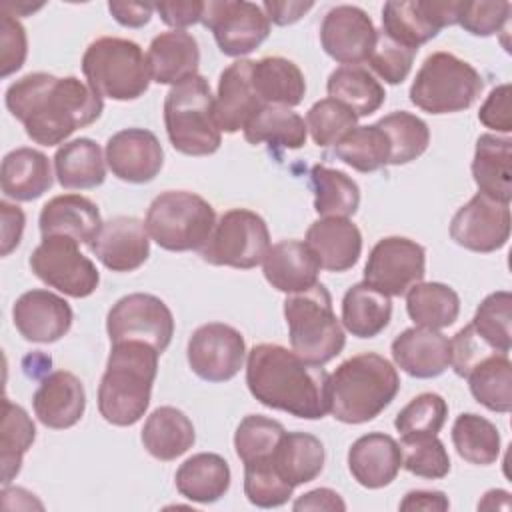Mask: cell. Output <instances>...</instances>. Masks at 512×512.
I'll return each instance as SVG.
<instances>
[{"label": "cell", "instance_id": "obj_1", "mask_svg": "<svg viewBox=\"0 0 512 512\" xmlns=\"http://www.w3.org/2000/svg\"><path fill=\"white\" fill-rule=\"evenodd\" d=\"M10 114L22 122L28 138L40 146L62 144L78 128L96 122L102 98L76 76L30 72L12 82L4 96Z\"/></svg>", "mask_w": 512, "mask_h": 512}, {"label": "cell", "instance_id": "obj_2", "mask_svg": "<svg viewBox=\"0 0 512 512\" xmlns=\"http://www.w3.org/2000/svg\"><path fill=\"white\" fill-rule=\"evenodd\" d=\"M246 386L266 408L304 420L328 414V372L280 344H256L246 358Z\"/></svg>", "mask_w": 512, "mask_h": 512}, {"label": "cell", "instance_id": "obj_3", "mask_svg": "<svg viewBox=\"0 0 512 512\" xmlns=\"http://www.w3.org/2000/svg\"><path fill=\"white\" fill-rule=\"evenodd\" d=\"M160 352L146 342L112 344L98 386V412L114 426L136 424L150 406Z\"/></svg>", "mask_w": 512, "mask_h": 512}, {"label": "cell", "instance_id": "obj_4", "mask_svg": "<svg viewBox=\"0 0 512 512\" xmlns=\"http://www.w3.org/2000/svg\"><path fill=\"white\" fill-rule=\"evenodd\" d=\"M400 376L392 362L376 352L344 360L328 374V412L344 424L374 420L398 394Z\"/></svg>", "mask_w": 512, "mask_h": 512}, {"label": "cell", "instance_id": "obj_5", "mask_svg": "<svg viewBox=\"0 0 512 512\" xmlns=\"http://www.w3.org/2000/svg\"><path fill=\"white\" fill-rule=\"evenodd\" d=\"M164 126L174 150L186 156H210L222 144L214 116V96L204 76L196 74L172 86L164 98Z\"/></svg>", "mask_w": 512, "mask_h": 512}, {"label": "cell", "instance_id": "obj_6", "mask_svg": "<svg viewBox=\"0 0 512 512\" xmlns=\"http://www.w3.org/2000/svg\"><path fill=\"white\" fill-rule=\"evenodd\" d=\"M284 318L292 350L312 364H328L346 346L344 326L332 310V296L320 282L306 292L288 294Z\"/></svg>", "mask_w": 512, "mask_h": 512}, {"label": "cell", "instance_id": "obj_7", "mask_svg": "<svg viewBox=\"0 0 512 512\" xmlns=\"http://www.w3.org/2000/svg\"><path fill=\"white\" fill-rule=\"evenodd\" d=\"M82 72L100 98L118 102L140 98L152 82L144 50L134 40L118 36L90 42L82 56Z\"/></svg>", "mask_w": 512, "mask_h": 512}, {"label": "cell", "instance_id": "obj_8", "mask_svg": "<svg viewBox=\"0 0 512 512\" xmlns=\"http://www.w3.org/2000/svg\"><path fill=\"white\" fill-rule=\"evenodd\" d=\"M144 226L148 236L168 252L202 250L216 226V212L194 192L166 190L150 202Z\"/></svg>", "mask_w": 512, "mask_h": 512}, {"label": "cell", "instance_id": "obj_9", "mask_svg": "<svg viewBox=\"0 0 512 512\" xmlns=\"http://www.w3.org/2000/svg\"><path fill=\"white\" fill-rule=\"evenodd\" d=\"M484 80L466 60L450 52H432L418 68L410 102L428 114H454L468 110L482 94Z\"/></svg>", "mask_w": 512, "mask_h": 512}, {"label": "cell", "instance_id": "obj_10", "mask_svg": "<svg viewBox=\"0 0 512 512\" xmlns=\"http://www.w3.org/2000/svg\"><path fill=\"white\" fill-rule=\"evenodd\" d=\"M268 250L270 232L264 218L248 208H232L218 218L200 256L212 266L250 270L262 264Z\"/></svg>", "mask_w": 512, "mask_h": 512}, {"label": "cell", "instance_id": "obj_11", "mask_svg": "<svg viewBox=\"0 0 512 512\" xmlns=\"http://www.w3.org/2000/svg\"><path fill=\"white\" fill-rule=\"evenodd\" d=\"M28 264L36 278L70 298H88L100 284L96 264L68 236H42Z\"/></svg>", "mask_w": 512, "mask_h": 512}, {"label": "cell", "instance_id": "obj_12", "mask_svg": "<svg viewBox=\"0 0 512 512\" xmlns=\"http://www.w3.org/2000/svg\"><path fill=\"white\" fill-rule=\"evenodd\" d=\"M106 332L110 344L138 340L162 354L174 336V316L158 296L134 292L122 296L110 308L106 316Z\"/></svg>", "mask_w": 512, "mask_h": 512}, {"label": "cell", "instance_id": "obj_13", "mask_svg": "<svg viewBox=\"0 0 512 512\" xmlns=\"http://www.w3.org/2000/svg\"><path fill=\"white\" fill-rule=\"evenodd\" d=\"M202 24L214 34L220 52L232 58L254 52L270 34L262 6L246 0L204 2Z\"/></svg>", "mask_w": 512, "mask_h": 512}, {"label": "cell", "instance_id": "obj_14", "mask_svg": "<svg viewBox=\"0 0 512 512\" xmlns=\"http://www.w3.org/2000/svg\"><path fill=\"white\" fill-rule=\"evenodd\" d=\"M426 274V250L416 240L386 236L378 240L364 266V282L386 296H404Z\"/></svg>", "mask_w": 512, "mask_h": 512}, {"label": "cell", "instance_id": "obj_15", "mask_svg": "<svg viewBox=\"0 0 512 512\" xmlns=\"http://www.w3.org/2000/svg\"><path fill=\"white\" fill-rule=\"evenodd\" d=\"M246 356L244 336L228 324L208 322L198 326L186 348L190 370L206 382L232 380Z\"/></svg>", "mask_w": 512, "mask_h": 512}, {"label": "cell", "instance_id": "obj_16", "mask_svg": "<svg viewBox=\"0 0 512 512\" xmlns=\"http://www.w3.org/2000/svg\"><path fill=\"white\" fill-rule=\"evenodd\" d=\"M460 0H392L382 8V32L418 52L446 26L456 24Z\"/></svg>", "mask_w": 512, "mask_h": 512}, {"label": "cell", "instance_id": "obj_17", "mask_svg": "<svg viewBox=\"0 0 512 512\" xmlns=\"http://www.w3.org/2000/svg\"><path fill=\"white\" fill-rule=\"evenodd\" d=\"M450 238L472 252L490 254L510 238V204L476 192L450 222Z\"/></svg>", "mask_w": 512, "mask_h": 512}, {"label": "cell", "instance_id": "obj_18", "mask_svg": "<svg viewBox=\"0 0 512 512\" xmlns=\"http://www.w3.org/2000/svg\"><path fill=\"white\" fill-rule=\"evenodd\" d=\"M376 34L378 30L372 18L352 4L330 8L320 24V44L324 52L344 66L366 62L376 44Z\"/></svg>", "mask_w": 512, "mask_h": 512}, {"label": "cell", "instance_id": "obj_19", "mask_svg": "<svg viewBox=\"0 0 512 512\" xmlns=\"http://www.w3.org/2000/svg\"><path fill=\"white\" fill-rule=\"evenodd\" d=\"M104 158L118 180L146 184L160 174L164 150L154 132L144 128H124L108 138Z\"/></svg>", "mask_w": 512, "mask_h": 512}, {"label": "cell", "instance_id": "obj_20", "mask_svg": "<svg viewBox=\"0 0 512 512\" xmlns=\"http://www.w3.org/2000/svg\"><path fill=\"white\" fill-rule=\"evenodd\" d=\"M12 320L24 340L52 344L68 334L74 314L62 296L34 288L18 296L12 306Z\"/></svg>", "mask_w": 512, "mask_h": 512}, {"label": "cell", "instance_id": "obj_21", "mask_svg": "<svg viewBox=\"0 0 512 512\" xmlns=\"http://www.w3.org/2000/svg\"><path fill=\"white\" fill-rule=\"evenodd\" d=\"M90 252L112 272H134L150 256V236L142 220L116 216L102 224Z\"/></svg>", "mask_w": 512, "mask_h": 512}, {"label": "cell", "instance_id": "obj_22", "mask_svg": "<svg viewBox=\"0 0 512 512\" xmlns=\"http://www.w3.org/2000/svg\"><path fill=\"white\" fill-rule=\"evenodd\" d=\"M32 408L46 428H72L80 422L86 410L84 384L68 370L50 372L40 380L32 396Z\"/></svg>", "mask_w": 512, "mask_h": 512}, {"label": "cell", "instance_id": "obj_23", "mask_svg": "<svg viewBox=\"0 0 512 512\" xmlns=\"http://www.w3.org/2000/svg\"><path fill=\"white\" fill-rule=\"evenodd\" d=\"M392 358L400 370L412 378H436L450 366V340L440 330L412 326L400 332L390 346Z\"/></svg>", "mask_w": 512, "mask_h": 512}, {"label": "cell", "instance_id": "obj_24", "mask_svg": "<svg viewBox=\"0 0 512 512\" xmlns=\"http://www.w3.org/2000/svg\"><path fill=\"white\" fill-rule=\"evenodd\" d=\"M254 60H236L222 70L214 96V116L220 132L244 130L248 120L264 106L252 88Z\"/></svg>", "mask_w": 512, "mask_h": 512}, {"label": "cell", "instance_id": "obj_25", "mask_svg": "<svg viewBox=\"0 0 512 512\" xmlns=\"http://www.w3.org/2000/svg\"><path fill=\"white\" fill-rule=\"evenodd\" d=\"M400 468L402 450L390 434H364L354 440L348 450V470L352 478L368 490H378L392 484Z\"/></svg>", "mask_w": 512, "mask_h": 512}, {"label": "cell", "instance_id": "obj_26", "mask_svg": "<svg viewBox=\"0 0 512 512\" xmlns=\"http://www.w3.org/2000/svg\"><path fill=\"white\" fill-rule=\"evenodd\" d=\"M262 272L278 292L298 294L318 284L320 264L306 242L282 240L270 246L262 260Z\"/></svg>", "mask_w": 512, "mask_h": 512}, {"label": "cell", "instance_id": "obj_27", "mask_svg": "<svg viewBox=\"0 0 512 512\" xmlns=\"http://www.w3.org/2000/svg\"><path fill=\"white\" fill-rule=\"evenodd\" d=\"M306 244L320 268L328 272L350 270L362 254V234L350 218H320L306 230Z\"/></svg>", "mask_w": 512, "mask_h": 512}, {"label": "cell", "instance_id": "obj_28", "mask_svg": "<svg viewBox=\"0 0 512 512\" xmlns=\"http://www.w3.org/2000/svg\"><path fill=\"white\" fill-rule=\"evenodd\" d=\"M42 236H68L78 244H88L102 228L98 206L82 194H62L48 200L40 210Z\"/></svg>", "mask_w": 512, "mask_h": 512}, {"label": "cell", "instance_id": "obj_29", "mask_svg": "<svg viewBox=\"0 0 512 512\" xmlns=\"http://www.w3.org/2000/svg\"><path fill=\"white\" fill-rule=\"evenodd\" d=\"M146 60L152 82L176 86L198 74L200 48L190 32L168 30L152 38Z\"/></svg>", "mask_w": 512, "mask_h": 512}, {"label": "cell", "instance_id": "obj_30", "mask_svg": "<svg viewBox=\"0 0 512 512\" xmlns=\"http://www.w3.org/2000/svg\"><path fill=\"white\" fill-rule=\"evenodd\" d=\"M472 178L478 192L510 204L512 198V140L498 134H482L476 140Z\"/></svg>", "mask_w": 512, "mask_h": 512}, {"label": "cell", "instance_id": "obj_31", "mask_svg": "<svg viewBox=\"0 0 512 512\" xmlns=\"http://www.w3.org/2000/svg\"><path fill=\"white\" fill-rule=\"evenodd\" d=\"M2 192L16 202H30L50 190L54 178L50 160L36 148H16L2 160L0 170Z\"/></svg>", "mask_w": 512, "mask_h": 512}, {"label": "cell", "instance_id": "obj_32", "mask_svg": "<svg viewBox=\"0 0 512 512\" xmlns=\"http://www.w3.org/2000/svg\"><path fill=\"white\" fill-rule=\"evenodd\" d=\"M252 88L264 106L294 108L306 94V80L292 60L266 56L252 64Z\"/></svg>", "mask_w": 512, "mask_h": 512}, {"label": "cell", "instance_id": "obj_33", "mask_svg": "<svg viewBox=\"0 0 512 512\" xmlns=\"http://www.w3.org/2000/svg\"><path fill=\"white\" fill-rule=\"evenodd\" d=\"M140 438L152 458L170 462L194 446L196 432L192 420L182 410L160 406L146 418Z\"/></svg>", "mask_w": 512, "mask_h": 512}, {"label": "cell", "instance_id": "obj_34", "mask_svg": "<svg viewBox=\"0 0 512 512\" xmlns=\"http://www.w3.org/2000/svg\"><path fill=\"white\" fill-rule=\"evenodd\" d=\"M230 466L214 452H200L180 464L174 476L176 490L190 502H218L230 488Z\"/></svg>", "mask_w": 512, "mask_h": 512}, {"label": "cell", "instance_id": "obj_35", "mask_svg": "<svg viewBox=\"0 0 512 512\" xmlns=\"http://www.w3.org/2000/svg\"><path fill=\"white\" fill-rule=\"evenodd\" d=\"M56 180L66 190H90L106 180V158L90 138L64 142L54 154Z\"/></svg>", "mask_w": 512, "mask_h": 512}, {"label": "cell", "instance_id": "obj_36", "mask_svg": "<svg viewBox=\"0 0 512 512\" xmlns=\"http://www.w3.org/2000/svg\"><path fill=\"white\" fill-rule=\"evenodd\" d=\"M392 318L390 296L366 282L350 286L342 298V326L356 338L378 336Z\"/></svg>", "mask_w": 512, "mask_h": 512}, {"label": "cell", "instance_id": "obj_37", "mask_svg": "<svg viewBox=\"0 0 512 512\" xmlns=\"http://www.w3.org/2000/svg\"><path fill=\"white\" fill-rule=\"evenodd\" d=\"M244 138L250 144H270L274 148L298 150L306 144L308 128L300 114L290 108L262 106L244 126Z\"/></svg>", "mask_w": 512, "mask_h": 512}, {"label": "cell", "instance_id": "obj_38", "mask_svg": "<svg viewBox=\"0 0 512 512\" xmlns=\"http://www.w3.org/2000/svg\"><path fill=\"white\" fill-rule=\"evenodd\" d=\"M406 312L416 326L442 330L460 314V296L442 282H418L406 292Z\"/></svg>", "mask_w": 512, "mask_h": 512}, {"label": "cell", "instance_id": "obj_39", "mask_svg": "<svg viewBox=\"0 0 512 512\" xmlns=\"http://www.w3.org/2000/svg\"><path fill=\"white\" fill-rule=\"evenodd\" d=\"M324 444L308 432H286L274 452V464L294 488L312 482L324 468Z\"/></svg>", "mask_w": 512, "mask_h": 512}, {"label": "cell", "instance_id": "obj_40", "mask_svg": "<svg viewBox=\"0 0 512 512\" xmlns=\"http://www.w3.org/2000/svg\"><path fill=\"white\" fill-rule=\"evenodd\" d=\"M326 90L358 118L374 114L386 100L384 86L362 66H338L328 76Z\"/></svg>", "mask_w": 512, "mask_h": 512}, {"label": "cell", "instance_id": "obj_41", "mask_svg": "<svg viewBox=\"0 0 512 512\" xmlns=\"http://www.w3.org/2000/svg\"><path fill=\"white\" fill-rule=\"evenodd\" d=\"M314 210L322 218H350L360 206L358 184L342 170L314 164L310 168Z\"/></svg>", "mask_w": 512, "mask_h": 512}, {"label": "cell", "instance_id": "obj_42", "mask_svg": "<svg viewBox=\"0 0 512 512\" xmlns=\"http://www.w3.org/2000/svg\"><path fill=\"white\" fill-rule=\"evenodd\" d=\"M470 392L478 404L506 414L512 408V362L508 354H490L466 374Z\"/></svg>", "mask_w": 512, "mask_h": 512}, {"label": "cell", "instance_id": "obj_43", "mask_svg": "<svg viewBox=\"0 0 512 512\" xmlns=\"http://www.w3.org/2000/svg\"><path fill=\"white\" fill-rule=\"evenodd\" d=\"M452 444L458 456L476 466H490L500 456V432L488 418L462 412L452 424Z\"/></svg>", "mask_w": 512, "mask_h": 512}, {"label": "cell", "instance_id": "obj_44", "mask_svg": "<svg viewBox=\"0 0 512 512\" xmlns=\"http://www.w3.org/2000/svg\"><path fill=\"white\" fill-rule=\"evenodd\" d=\"M376 124L386 134L390 146V166H402L420 158L430 144L428 124L412 112L396 110L382 116Z\"/></svg>", "mask_w": 512, "mask_h": 512}, {"label": "cell", "instance_id": "obj_45", "mask_svg": "<svg viewBox=\"0 0 512 512\" xmlns=\"http://www.w3.org/2000/svg\"><path fill=\"white\" fill-rule=\"evenodd\" d=\"M2 432H0V464H2V484L8 486L22 468V458L36 438V428L28 412L4 398L2 404Z\"/></svg>", "mask_w": 512, "mask_h": 512}, {"label": "cell", "instance_id": "obj_46", "mask_svg": "<svg viewBox=\"0 0 512 512\" xmlns=\"http://www.w3.org/2000/svg\"><path fill=\"white\" fill-rule=\"evenodd\" d=\"M334 154L338 160H342L350 168L362 174H368L388 164L390 146H388L386 134L378 128V124L354 126L334 146Z\"/></svg>", "mask_w": 512, "mask_h": 512}, {"label": "cell", "instance_id": "obj_47", "mask_svg": "<svg viewBox=\"0 0 512 512\" xmlns=\"http://www.w3.org/2000/svg\"><path fill=\"white\" fill-rule=\"evenodd\" d=\"M512 294L508 290H498L488 294L476 308L470 322L478 338L494 352L508 354L512 348Z\"/></svg>", "mask_w": 512, "mask_h": 512}, {"label": "cell", "instance_id": "obj_48", "mask_svg": "<svg viewBox=\"0 0 512 512\" xmlns=\"http://www.w3.org/2000/svg\"><path fill=\"white\" fill-rule=\"evenodd\" d=\"M284 426L262 414H248L240 420L234 432V450L242 464H254L274 458V452L284 438Z\"/></svg>", "mask_w": 512, "mask_h": 512}, {"label": "cell", "instance_id": "obj_49", "mask_svg": "<svg viewBox=\"0 0 512 512\" xmlns=\"http://www.w3.org/2000/svg\"><path fill=\"white\" fill-rule=\"evenodd\" d=\"M402 468L420 478L438 480L450 472V456L436 434H406L400 440Z\"/></svg>", "mask_w": 512, "mask_h": 512}, {"label": "cell", "instance_id": "obj_50", "mask_svg": "<svg viewBox=\"0 0 512 512\" xmlns=\"http://www.w3.org/2000/svg\"><path fill=\"white\" fill-rule=\"evenodd\" d=\"M358 122V116L334 98L318 100L306 112V128L316 146H336Z\"/></svg>", "mask_w": 512, "mask_h": 512}, {"label": "cell", "instance_id": "obj_51", "mask_svg": "<svg viewBox=\"0 0 512 512\" xmlns=\"http://www.w3.org/2000/svg\"><path fill=\"white\" fill-rule=\"evenodd\" d=\"M294 486L282 478L274 458L244 466V494L258 508H278L290 500Z\"/></svg>", "mask_w": 512, "mask_h": 512}, {"label": "cell", "instance_id": "obj_52", "mask_svg": "<svg viewBox=\"0 0 512 512\" xmlns=\"http://www.w3.org/2000/svg\"><path fill=\"white\" fill-rule=\"evenodd\" d=\"M448 416V404L446 400L436 392H422L414 396L398 414L394 420L396 430L400 436L406 434H438L446 422Z\"/></svg>", "mask_w": 512, "mask_h": 512}, {"label": "cell", "instance_id": "obj_53", "mask_svg": "<svg viewBox=\"0 0 512 512\" xmlns=\"http://www.w3.org/2000/svg\"><path fill=\"white\" fill-rule=\"evenodd\" d=\"M512 4L506 0L498 2H464L458 4L456 24H460L472 36H492L504 32L510 24Z\"/></svg>", "mask_w": 512, "mask_h": 512}, {"label": "cell", "instance_id": "obj_54", "mask_svg": "<svg viewBox=\"0 0 512 512\" xmlns=\"http://www.w3.org/2000/svg\"><path fill=\"white\" fill-rule=\"evenodd\" d=\"M416 50L398 44L396 40L388 38L384 32L376 34V44L368 56V66L388 84H402L414 62Z\"/></svg>", "mask_w": 512, "mask_h": 512}, {"label": "cell", "instance_id": "obj_55", "mask_svg": "<svg viewBox=\"0 0 512 512\" xmlns=\"http://www.w3.org/2000/svg\"><path fill=\"white\" fill-rule=\"evenodd\" d=\"M28 54V38L20 20L2 8L0 12V76L18 72Z\"/></svg>", "mask_w": 512, "mask_h": 512}, {"label": "cell", "instance_id": "obj_56", "mask_svg": "<svg viewBox=\"0 0 512 512\" xmlns=\"http://www.w3.org/2000/svg\"><path fill=\"white\" fill-rule=\"evenodd\" d=\"M510 84L504 82L496 88L490 90V94L486 96L484 104L478 110V120L494 130V132H502V134H510L512 132V114H510Z\"/></svg>", "mask_w": 512, "mask_h": 512}, {"label": "cell", "instance_id": "obj_57", "mask_svg": "<svg viewBox=\"0 0 512 512\" xmlns=\"http://www.w3.org/2000/svg\"><path fill=\"white\" fill-rule=\"evenodd\" d=\"M154 10L160 14V20L174 30L202 22L204 2L200 0H176V2H158Z\"/></svg>", "mask_w": 512, "mask_h": 512}, {"label": "cell", "instance_id": "obj_58", "mask_svg": "<svg viewBox=\"0 0 512 512\" xmlns=\"http://www.w3.org/2000/svg\"><path fill=\"white\" fill-rule=\"evenodd\" d=\"M0 212H2V256H8L14 248H18L26 224V216L22 208L16 204H10L6 200L0 202Z\"/></svg>", "mask_w": 512, "mask_h": 512}, {"label": "cell", "instance_id": "obj_59", "mask_svg": "<svg viewBox=\"0 0 512 512\" xmlns=\"http://www.w3.org/2000/svg\"><path fill=\"white\" fill-rule=\"evenodd\" d=\"M108 10L112 18L126 26V28H142L150 22L154 4H144V2H108Z\"/></svg>", "mask_w": 512, "mask_h": 512}, {"label": "cell", "instance_id": "obj_60", "mask_svg": "<svg viewBox=\"0 0 512 512\" xmlns=\"http://www.w3.org/2000/svg\"><path fill=\"white\" fill-rule=\"evenodd\" d=\"M268 22L276 24V26H288L298 22L308 10L314 8V2H280V0H266L260 4Z\"/></svg>", "mask_w": 512, "mask_h": 512}, {"label": "cell", "instance_id": "obj_61", "mask_svg": "<svg viewBox=\"0 0 512 512\" xmlns=\"http://www.w3.org/2000/svg\"><path fill=\"white\" fill-rule=\"evenodd\" d=\"M400 510H424V512H446L450 508L448 496L440 490H410L402 502L398 504Z\"/></svg>", "mask_w": 512, "mask_h": 512}, {"label": "cell", "instance_id": "obj_62", "mask_svg": "<svg viewBox=\"0 0 512 512\" xmlns=\"http://www.w3.org/2000/svg\"><path fill=\"white\" fill-rule=\"evenodd\" d=\"M292 508L298 512V510H330V512H336V510H346V504L344 500L340 498V494L336 490H330V488H316V490H310L306 494H302L294 504Z\"/></svg>", "mask_w": 512, "mask_h": 512}]
</instances>
